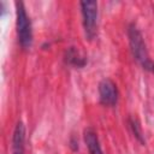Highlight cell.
I'll use <instances>...</instances> for the list:
<instances>
[{"mask_svg": "<svg viewBox=\"0 0 154 154\" xmlns=\"http://www.w3.org/2000/svg\"><path fill=\"white\" fill-rule=\"evenodd\" d=\"M128 36H129L130 49H131V53H132L134 58L140 63V65L144 70L154 73V61L149 58L143 36H142L141 31L138 30V28L135 24L129 25Z\"/></svg>", "mask_w": 154, "mask_h": 154, "instance_id": "obj_1", "label": "cell"}, {"mask_svg": "<svg viewBox=\"0 0 154 154\" xmlns=\"http://www.w3.org/2000/svg\"><path fill=\"white\" fill-rule=\"evenodd\" d=\"M16 25H17V35L20 46L24 49L31 47L32 43V30H31V22L25 11L24 4L20 1L16 2Z\"/></svg>", "mask_w": 154, "mask_h": 154, "instance_id": "obj_2", "label": "cell"}, {"mask_svg": "<svg viewBox=\"0 0 154 154\" xmlns=\"http://www.w3.org/2000/svg\"><path fill=\"white\" fill-rule=\"evenodd\" d=\"M83 28L85 36L89 40H93L96 35V24H97V2L96 1H81Z\"/></svg>", "mask_w": 154, "mask_h": 154, "instance_id": "obj_3", "label": "cell"}, {"mask_svg": "<svg viewBox=\"0 0 154 154\" xmlns=\"http://www.w3.org/2000/svg\"><path fill=\"white\" fill-rule=\"evenodd\" d=\"M99 96L101 103L114 106L118 101V89L116 83L109 78H103L99 83Z\"/></svg>", "mask_w": 154, "mask_h": 154, "instance_id": "obj_4", "label": "cell"}, {"mask_svg": "<svg viewBox=\"0 0 154 154\" xmlns=\"http://www.w3.org/2000/svg\"><path fill=\"white\" fill-rule=\"evenodd\" d=\"M64 60L67 65L73 67H83L87 64L85 57L76 48V47H69L64 54Z\"/></svg>", "mask_w": 154, "mask_h": 154, "instance_id": "obj_5", "label": "cell"}, {"mask_svg": "<svg viewBox=\"0 0 154 154\" xmlns=\"http://www.w3.org/2000/svg\"><path fill=\"white\" fill-rule=\"evenodd\" d=\"M84 142L87 144V148L89 150V154H103L100 141L97 137V134L95 132L94 129L88 128L84 130Z\"/></svg>", "mask_w": 154, "mask_h": 154, "instance_id": "obj_6", "label": "cell"}, {"mask_svg": "<svg viewBox=\"0 0 154 154\" xmlns=\"http://www.w3.org/2000/svg\"><path fill=\"white\" fill-rule=\"evenodd\" d=\"M24 141H25V126L22 122H18L12 137L13 152H24Z\"/></svg>", "mask_w": 154, "mask_h": 154, "instance_id": "obj_7", "label": "cell"}, {"mask_svg": "<svg viewBox=\"0 0 154 154\" xmlns=\"http://www.w3.org/2000/svg\"><path fill=\"white\" fill-rule=\"evenodd\" d=\"M129 125H130V128H131L132 134L135 135V137H136L142 144H144V137H143L142 129H141V125H140V123L137 122V119L130 117V118H129Z\"/></svg>", "mask_w": 154, "mask_h": 154, "instance_id": "obj_8", "label": "cell"}]
</instances>
